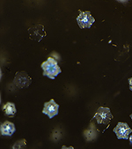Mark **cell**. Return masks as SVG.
I'll return each mask as SVG.
<instances>
[{"mask_svg":"<svg viewBox=\"0 0 132 149\" xmlns=\"http://www.w3.org/2000/svg\"><path fill=\"white\" fill-rule=\"evenodd\" d=\"M43 70V76H46L51 79H54L58 74L62 72L61 68L57 65V61L53 57H49L46 61L41 65Z\"/></svg>","mask_w":132,"mask_h":149,"instance_id":"obj_1","label":"cell"},{"mask_svg":"<svg viewBox=\"0 0 132 149\" xmlns=\"http://www.w3.org/2000/svg\"><path fill=\"white\" fill-rule=\"evenodd\" d=\"M94 118L97 120V123L99 125H108L109 124V122L113 119V115L111 114L110 109L107 108V107H100L95 115H94Z\"/></svg>","mask_w":132,"mask_h":149,"instance_id":"obj_2","label":"cell"},{"mask_svg":"<svg viewBox=\"0 0 132 149\" xmlns=\"http://www.w3.org/2000/svg\"><path fill=\"white\" fill-rule=\"evenodd\" d=\"M79 15L77 17V23L79 26L80 28H90L91 26L94 23L95 19L92 16L91 13L89 11L86 12H82V11H79Z\"/></svg>","mask_w":132,"mask_h":149,"instance_id":"obj_3","label":"cell"},{"mask_svg":"<svg viewBox=\"0 0 132 149\" xmlns=\"http://www.w3.org/2000/svg\"><path fill=\"white\" fill-rule=\"evenodd\" d=\"M113 132L116 134L118 139H128L129 134L132 133V130L126 123L119 122L117 125L114 128Z\"/></svg>","mask_w":132,"mask_h":149,"instance_id":"obj_4","label":"cell"},{"mask_svg":"<svg viewBox=\"0 0 132 149\" xmlns=\"http://www.w3.org/2000/svg\"><path fill=\"white\" fill-rule=\"evenodd\" d=\"M31 82L32 79L26 72H18L13 79V84L19 88H25L29 86Z\"/></svg>","mask_w":132,"mask_h":149,"instance_id":"obj_5","label":"cell"},{"mask_svg":"<svg viewBox=\"0 0 132 149\" xmlns=\"http://www.w3.org/2000/svg\"><path fill=\"white\" fill-rule=\"evenodd\" d=\"M28 33L30 36V39L35 40L37 42H41L42 38L46 36V33L44 31V26L40 24L32 26L28 29Z\"/></svg>","mask_w":132,"mask_h":149,"instance_id":"obj_6","label":"cell"},{"mask_svg":"<svg viewBox=\"0 0 132 149\" xmlns=\"http://www.w3.org/2000/svg\"><path fill=\"white\" fill-rule=\"evenodd\" d=\"M58 109H59V105L55 102L54 99H51L49 102H47L44 103L42 113L47 115L49 118L51 119L58 114Z\"/></svg>","mask_w":132,"mask_h":149,"instance_id":"obj_7","label":"cell"},{"mask_svg":"<svg viewBox=\"0 0 132 149\" xmlns=\"http://www.w3.org/2000/svg\"><path fill=\"white\" fill-rule=\"evenodd\" d=\"M15 131H16L15 125L12 122L6 121V122L2 123L1 125H0V133H1L2 136H9V137H11L15 132Z\"/></svg>","mask_w":132,"mask_h":149,"instance_id":"obj_8","label":"cell"},{"mask_svg":"<svg viewBox=\"0 0 132 149\" xmlns=\"http://www.w3.org/2000/svg\"><path fill=\"white\" fill-rule=\"evenodd\" d=\"M3 110H4L6 116H13L17 111L16 108H15V104L13 102L6 103L3 107Z\"/></svg>","mask_w":132,"mask_h":149,"instance_id":"obj_9","label":"cell"},{"mask_svg":"<svg viewBox=\"0 0 132 149\" xmlns=\"http://www.w3.org/2000/svg\"><path fill=\"white\" fill-rule=\"evenodd\" d=\"M26 141L25 139H22L15 142V144L12 146V148L13 149H21V148H26Z\"/></svg>","mask_w":132,"mask_h":149,"instance_id":"obj_10","label":"cell"},{"mask_svg":"<svg viewBox=\"0 0 132 149\" xmlns=\"http://www.w3.org/2000/svg\"><path fill=\"white\" fill-rule=\"evenodd\" d=\"M128 80H129V89L132 91V77L129 78Z\"/></svg>","mask_w":132,"mask_h":149,"instance_id":"obj_11","label":"cell"},{"mask_svg":"<svg viewBox=\"0 0 132 149\" xmlns=\"http://www.w3.org/2000/svg\"><path fill=\"white\" fill-rule=\"evenodd\" d=\"M129 143H130V145L132 146V135L129 138Z\"/></svg>","mask_w":132,"mask_h":149,"instance_id":"obj_12","label":"cell"},{"mask_svg":"<svg viewBox=\"0 0 132 149\" xmlns=\"http://www.w3.org/2000/svg\"><path fill=\"white\" fill-rule=\"evenodd\" d=\"M130 118H131V120H132V114L130 115Z\"/></svg>","mask_w":132,"mask_h":149,"instance_id":"obj_13","label":"cell"}]
</instances>
